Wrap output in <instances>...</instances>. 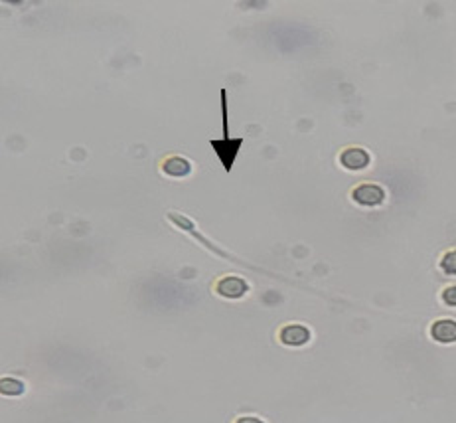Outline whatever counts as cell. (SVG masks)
<instances>
[{
  "mask_svg": "<svg viewBox=\"0 0 456 423\" xmlns=\"http://www.w3.org/2000/svg\"><path fill=\"white\" fill-rule=\"evenodd\" d=\"M221 113H223V139H211L209 145L216 150L218 159L223 164L225 173L234 168L239 148L243 146V139H229V125H227V91L221 89Z\"/></svg>",
  "mask_w": 456,
  "mask_h": 423,
  "instance_id": "cell-1",
  "label": "cell"
},
{
  "mask_svg": "<svg viewBox=\"0 0 456 423\" xmlns=\"http://www.w3.org/2000/svg\"><path fill=\"white\" fill-rule=\"evenodd\" d=\"M350 196L355 204L364 206V208H377L385 202V190L380 184H371V182L357 184Z\"/></svg>",
  "mask_w": 456,
  "mask_h": 423,
  "instance_id": "cell-2",
  "label": "cell"
},
{
  "mask_svg": "<svg viewBox=\"0 0 456 423\" xmlns=\"http://www.w3.org/2000/svg\"><path fill=\"white\" fill-rule=\"evenodd\" d=\"M338 162L342 168H346L350 173H360V170L368 168L371 157H369L368 150L362 148V146H348L338 155Z\"/></svg>",
  "mask_w": 456,
  "mask_h": 423,
  "instance_id": "cell-3",
  "label": "cell"
},
{
  "mask_svg": "<svg viewBox=\"0 0 456 423\" xmlns=\"http://www.w3.org/2000/svg\"><path fill=\"white\" fill-rule=\"evenodd\" d=\"M160 170L162 175L170 176V178H186L191 175L194 164L180 155H168L160 161Z\"/></svg>",
  "mask_w": 456,
  "mask_h": 423,
  "instance_id": "cell-4",
  "label": "cell"
},
{
  "mask_svg": "<svg viewBox=\"0 0 456 423\" xmlns=\"http://www.w3.org/2000/svg\"><path fill=\"white\" fill-rule=\"evenodd\" d=\"M247 291H249V285L245 283V279L236 277V275H225L216 283V293L223 299H241Z\"/></svg>",
  "mask_w": 456,
  "mask_h": 423,
  "instance_id": "cell-5",
  "label": "cell"
},
{
  "mask_svg": "<svg viewBox=\"0 0 456 423\" xmlns=\"http://www.w3.org/2000/svg\"><path fill=\"white\" fill-rule=\"evenodd\" d=\"M279 338L287 346H304L310 340V331L302 324H287L280 328Z\"/></svg>",
  "mask_w": 456,
  "mask_h": 423,
  "instance_id": "cell-6",
  "label": "cell"
},
{
  "mask_svg": "<svg viewBox=\"0 0 456 423\" xmlns=\"http://www.w3.org/2000/svg\"><path fill=\"white\" fill-rule=\"evenodd\" d=\"M431 338L439 344H455L456 342V321L442 319L431 324Z\"/></svg>",
  "mask_w": 456,
  "mask_h": 423,
  "instance_id": "cell-7",
  "label": "cell"
},
{
  "mask_svg": "<svg viewBox=\"0 0 456 423\" xmlns=\"http://www.w3.org/2000/svg\"><path fill=\"white\" fill-rule=\"evenodd\" d=\"M0 390L4 395H22L24 394V384L16 378H2Z\"/></svg>",
  "mask_w": 456,
  "mask_h": 423,
  "instance_id": "cell-8",
  "label": "cell"
},
{
  "mask_svg": "<svg viewBox=\"0 0 456 423\" xmlns=\"http://www.w3.org/2000/svg\"><path fill=\"white\" fill-rule=\"evenodd\" d=\"M441 269L446 273V275L456 277V249L448 251V253H444V257L441 259Z\"/></svg>",
  "mask_w": 456,
  "mask_h": 423,
  "instance_id": "cell-9",
  "label": "cell"
},
{
  "mask_svg": "<svg viewBox=\"0 0 456 423\" xmlns=\"http://www.w3.org/2000/svg\"><path fill=\"white\" fill-rule=\"evenodd\" d=\"M442 303L448 306H456V285L446 287V289L442 291Z\"/></svg>",
  "mask_w": 456,
  "mask_h": 423,
  "instance_id": "cell-10",
  "label": "cell"
},
{
  "mask_svg": "<svg viewBox=\"0 0 456 423\" xmlns=\"http://www.w3.org/2000/svg\"><path fill=\"white\" fill-rule=\"evenodd\" d=\"M236 423H263L259 417H253V415H243V417H239Z\"/></svg>",
  "mask_w": 456,
  "mask_h": 423,
  "instance_id": "cell-11",
  "label": "cell"
}]
</instances>
